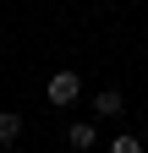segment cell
<instances>
[{"label": "cell", "mask_w": 148, "mask_h": 153, "mask_svg": "<svg viewBox=\"0 0 148 153\" xmlns=\"http://www.w3.org/2000/svg\"><path fill=\"white\" fill-rule=\"evenodd\" d=\"M77 93H82V76H77V71H55V76H49V104L66 109V104H77Z\"/></svg>", "instance_id": "1"}, {"label": "cell", "mask_w": 148, "mask_h": 153, "mask_svg": "<svg viewBox=\"0 0 148 153\" xmlns=\"http://www.w3.org/2000/svg\"><path fill=\"white\" fill-rule=\"evenodd\" d=\"M16 137H22V115H0V148H6V142H16Z\"/></svg>", "instance_id": "2"}, {"label": "cell", "mask_w": 148, "mask_h": 153, "mask_svg": "<svg viewBox=\"0 0 148 153\" xmlns=\"http://www.w3.org/2000/svg\"><path fill=\"white\" fill-rule=\"evenodd\" d=\"M93 109L99 115H121V88H104L99 99H93Z\"/></svg>", "instance_id": "3"}, {"label": "cell", "mask_w": 148, "mask_h": 153, "mask_svg": "<svg viewBox=\"0 0 148 153\" xmlns=\"http://www.w3.org/2000/svg\"><path fill=\"white\" fill-rule=\"evenodd\" d=\"M66 142H71V148H93V126H82V120H77V126L66 131Z\"/></svg>", "instance_id": "4"}, {"label": "cell", "mask_w": 148, "mask_h": 153, "mask_svg": "<svg viewBox=\"0 0 148 153\" xmlns=\"http://www.w3.org/2000/svg\"><path fill=\"white\" fill-rule=\"evenodd\" d=\"M110 153H143V148H137V137H115V148H110Z\"/></svg>", "instance_id": "5"}]
</instances>
